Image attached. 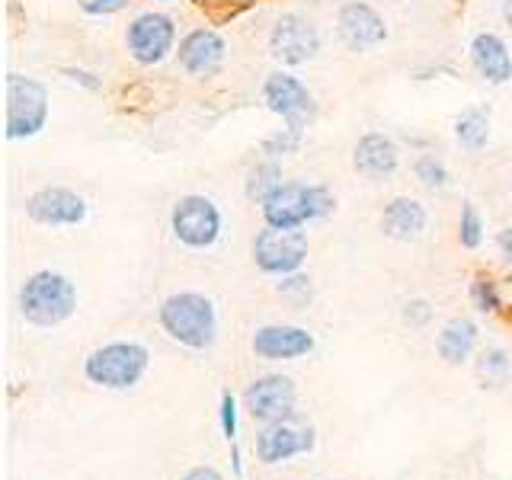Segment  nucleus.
<instances>
[{
  "instance_id": "obj_1",
  "label": "nucleus",
  "mask_w": 512,
  "mask_h": 480,
  "mask_svg": "<svg viewBox=\"0 0 512 480\" xmlns=\"http://www.w3.org/2000/svg\"><path fill=\"white\" fill-rule=\"evenodd\" d=\"M157 324L173 343L205 352L218 340V308L202 292H173L160 301Z\"/></svg>"
},
{
  "instance_id": "obj_2",
  "label": "nucleus",
  "mask_w": 512,
  "mask_h": 480,
  "mask_svg": "<svg viewBox=\"0 0 512 480\" xmlns=\"http://www.w3.org/2000/svg\"><path fill=\"white\" fill-rule=\"evenodd\" d=\"M20 314L39 330L61 327L77 311V285L58 269H39L20 285Z\"/></svg>"
},
{
  "instance_id": "obj_3",
  "label": "nucleus",
  "mask_w": 512,
  "mask_h": 480,
  "mask_svg": "<svg viewBox=\"0 0 512 480\" xmlns=\"http://www.w3.org/2000/svg\"><path fill=\"white\" fill-rule=\"evenodd\" d=\"M151 365V352L135 340H112L96 346L84 359V378L103 391H128L144 378Z\"/></svg>"
},
{
  "instance_id": "obj_4",
  "label": "nucleus",
  "mask_w": 512,
  "mask_h": 480,
  "mask_svg": "<svg viewBox=\"0 0 512 480\" xmlns=\"http://www.w3.org/2000/svg\"><path fill=\"white\" fill-rule=\"evenodd\" d=\"M269 228H304V224L327 218L336 208V196L320 183H282L260 205Z\"/></svg>"
},
{
  "instance_id": "obj_5",
  "label": "nucleus",
  "mask_w": 512,
  "mask_h": 480,
  "mask_svg": "<svg viewBox=\"0 0 512 480\" xmlns=\"http://www.w3.org/2000/svg\"><path fill=\"white\" fill-rule=\"evenodd\" d=\"M170 231L186 250H212L224 231L221 208L202 192L180 196L170 208Z\"/></svg>"
},
{
  "instance_id": "obj_6",
  "label": "nucleus",
  "mask_w": 512,
  "mask_h": 480,
  "mask_svg": "<svg viewBox=\"0 0 512 480\" xmlns=\"http://www.w3.org/2000/svg\"><path fill=\"white\" fill-rule=\"evenodd\" d=\"M48 122V87L36 77H7V138H36Z\"/></svg>"
},
{
  "instance_id": "obj_7",
  "label": "nucleus",
  "mask_w": 512,
  "mask_h": 480,
  "mask_svg": "<svg viewBox=\"0 0 512 480\" xmlns=\"http://www.w3.org/2000/svg\"><path fill=\"white\" fill-rule=\"evenodd\" d=\"M308 234L301 228H266L253 237V263L266 276H295L308 260Z\"/></svg>"
},
{
  "instance_id": "obj_8",
  "label": "nucleus",
  "mask_w": 512,
  "mask_h": 480,
  "mask_svg": "<svg viewBox=\"0 0 512 480\" xmlns=\"http://www.w3.org/2000/svg\"><path fill=\"white\" fill-rule=\"evenodd\" d=\"M263 103L272 116H279L285 128L304 135L317 119V100L314 93L301 84L295 74L288 71H276L266 77L263 84Z\"/></svg>"
},
{
  "instance_id": "obj_9",
  "label": "nucleus",
  "mask_w": 512,
  "mask_h": 480,
  "mask_svg": "<svg viewBox=\"0 0 512 480\" xmlns=\"http://www.w3.org/2000/svg\"><path fill=\"white\" fill-rule=\"evenodd\" d=\"M125 48L135 64L141 68H154V64L167 61L176 52V23L173 16L160 10L138 13L125 29Z\"/></svg>"
},
{
  "instance_id": "obj_10",
  "label": "nucleus",
  "mask_w": 512,
  "mask_h": 480,
  "mask_svg": "<svg viewBox=\"0 0 512 480\" xmlns=\"http://www.w3.org/2000/svg\"><path fill=\"white\" fill-rule=\"evenodd\" d=\"M320 29L304 13H282L269 29V55L282 68H301L320 55Z\"/></svg>"
},
{
  "instance_id": "obj_11",
  "label": "nucleus",
  "mask_w": 512,
  "mask_h": 480,
  "mask_svg": "<svg viewBox=\"0 0 512 480\" xmlns=\"http://www.w3.org/2000/svg\"><path fill=\"white\" fill-rule=\"evenodd\" d=\"M244 407L250 413V420L263 423V426L279 423V420H292L295 407H298V384H295V378H288L282 372L260 375L247 384Z\"/></svg>"
},
{
  "instance_id": "obj_12",
  "label": "nucleus",
  "mask_w": 512,
  "mask_h": 480,
  "mask_svg": "<svg viewBox=\"0 0 512 480\" xmlns=\"http://www.w3.org/2000/svg\"><path fill=\"white\" fill-rule=\"evenodd\" d=\"M26 218L42 228H77L87 221V199L68 186H42L26 196Z\"/></svg>"
},
{
  "instance_id": "obj_13",
  "label": "nucleus",
  "mask_w": 512,
  "mask_h": 480,
  "mask_svg": "<svg viewBox=\"0 0 512 480\" xmlns=\"http://www.w3.org/2000/svg\"><path fill=\"white\" fill-rule=\"evenodd\" d=\"M336 36H340L349 52H372V48L388 39V23L365 0H346L336 10Z\"/></svg>"
},
{
  "instance_id": "obj_14",
  "label": "nucleus",
  "mask_w": 512,
  "mask_h": 480,
  "mask_svg": "<svg viewBox=\"0 0 512 480\" xmlns=\"http://www.w3.org/2000/svg\"><path fill=\"white\" fill-rule=\"evenodd\" d=\"M317 436L311 426H295L292 420H279V423H269L256 432V442H253V452L260 464H285L298 455H308L314 452Z\"/></svg>"
},
{
  "instance_id": "obj_15",
  "label": "nucleus",
  "mask_w": 512,
  "mask_h": 480,
  "mask_svg": "<svg viewBox=\"0 0 512 480\" xmlns=\"http://www.w3.org/2000/svg\"><path fill=\"white\" fill-rule=\"evenodd\" d=\"M224 58H228V42H224L221 32L208 29V26L189 29L180 39V48H176L180 68L196 80L215 77L224 68Z\"/></svg>"
},
{
  "instance_id": "obj_16",
  "label": "nucleus",
  "mask_w": 512,
  "mask_h": 480,
  "mask_svg": "<svg viewBox=\"0 0 512 480\" xmlns=\"http://www.w3.org/2000/svg\"><path fill=\"white\" fill-rule=\"evenodd\" d=\"M317 346L314 333L295 327V324H266V327H256L250 349L256 359H266V362H295L311 356Z\"/></svg>"
},
{
  "instance_id": "obj_17",
  "label": "nucleus",
  "mask_w": 512,
  "mask_h": 480,
  "mask_svg": "<svg viewBox=\"0 0 512 480\" xmlns=\"http://www.w3.org/2000/svg\"><path fill=\"white\" fill-rule=\"evenodd\" d=\"M397 167H400V148L384 132H365L356 141V148H352V170L372 183L391 180Z\"/></svg>"
},
{
  "instance_id": "obj_18",
  "label": "nucleus",
  "mask_w": 512,
  "mask_h": 480,
  "mask_svg": "<svg viewBox=\"0 0 512 480\" xmlns=\"http://www.w3.org/2000/svg\"><path fill=\"white\" fill-rule=\"evenodd\" d=\"M426 224H429L426 205L410 196L391 199L381 212V234L388 240H397V244H416L426 234Z\"/></svg>"
},
{
  "instance_id": "obj_19",
  "label": "nucleus",
  "mask_w": 512,
  "mask_h": 480,
  "mask_svg": "<svg viewBox=\"0 0 512 480\" xmlns=\"http://www.w3.org/2000/svg\"><path fill=\"white\" fill-rule=\"evenodd\" d=\"M471 64L480 74V80H487L490 87H503L512 80V55L509 45L496 36V32H477L471 39Z\"/></svg>"
},
{
  "instance_id": "obj_20",
  "label": "nucleus",
  "mask_w": 512,
  "mask_h": 480,
  "mask_svg": "<svg viewBox=\"0 0 512 480\" xmlns=\"http://www.w3.org/2000/svg\"><path fill=\"white\" fill-rule=\"evenodd\" d=\"M477 324L471 317H452L436 336V352L445 365H464L477 349Z\"/></svg>"
},
{
  "instance_id": "obj_21",
  "label": "nucleus",
  "mask_w": 512,
  "mask_h": 480,
  "mask_svg": "<svg viewBox=\"0 0 512 480\" xmlns=\"http://www.w3.org/2000/svg\"><path fill=\"white\" fill-rule=\"evenodd\" d=\"M455 138L464 154H480L490 141V106L474 103L458 112L455 119Z\"/></svg>"
},
{
  "instance_id": "obj_22",
  "label": "nucleus",
  "mask_w": 512,
  "mask_h": 480,
  "mask_svg": "<svg viewBox=\"0 0 512 480\" xmlns=\"http://www.w3.org/2000/svg\"><path fill=\"white\" fill-rule=\"evenodd\" d=\"M282 164L276 157H263L247 170V180H244V196L256 205H263L272 192L282 186Z\"/></svg>"
},
{
  "instance_id": "obj_23",
  "label": "nucleus",
  "mask_w": 512,
  "mask_h": 480,
  "mask_svg": "<svg viewBox=\"0 0 512 480\" xmlns=\"http://www.w3.org/2000/svg\"><path fill=\"white\" fill-rule=\"evenodd\" d=\"M509 372H512V365H509V352L503 346L480 349V356H477L480 388H503V384L509 381Z\"/></svg>"
},
{
  "instance_id": "obj_24",
  "label": "nucleus",
  "mask_w": 512,
  "mask_h": 480,
  "mask_svg": "<svg viewBox=\"0 0 512 480\" xmlns=\"http://www.w3.org/2000/svg\"><path fill=\"white\" fill-rule=\"evenodd\" d=\"M484 218H480L477 205L474 202H464L461 205V218H458V244L464 250H477L480 244H484Z\"/></svg>"
},
{
  "instance_id": "obj_25",
  "label": "nucleus",
  "mask_w": 512,
  "mask_h": 480,
  "mask_svg": "<svg viewBox=\"0 0 512 480\" xmlns=\"http://www.w3.org/2000/svg\"><path fill=\"white\" fill-rule=\"evenodd\" d=\"M413 173H416V180H420L426 189H445L448 186V167H445V160L436 157V154H420L413 160Z\"/></svg>"
},
{
  "instance_id": "obj_26",
  "label": "nucleus",
  "mask_w": 512,
  "mask_h": 480,
  "mask_svg": "<svg viewBox=\"0 0 512 480\" xmlns=\"http://www.w3.org/2000/svg\"><path fill=\"white\" fill-rule=\"evenodd\" d=\"M471 304L477 311H484V314H496L503 308V295H500V285H496V279L490 276H474L471 282Z\"/></svg>"
},
{
  "instance_id": "obj_27",
  "label": "nucleus",
  "mask_w": 512,
  "mask_h": 480,
  "mask_svg": "<svg viewBox=\"0 0 512 480\" xmlns=\"http://www.w3.org/2000/svg\"><path fill=\"white\" fill-rule=\"evenodd\" d=\"M276 292L292 304V308H308L311 298H314V285L308 276H301V272H295V276H282L276 282Z\"/></svg>"
},
{
  "instance_id": "obj_28",
  "label": "nucleus",
  "mask_w": 512,
  "mask_h": 480,
  "mask_svg": "<svg viewBox=\"0 0 512 480\" xmlns=\"http://www.w3.org/2000/svg\"><path fill=\"white\" fill-rule=\"evenodd\" d=\"M304 135L292 132V128H279L263 141V154L266 157H288V154H298Z\"/></svg>"
},
{
  "instance_id": "obj_29",
  "label": "nucleus",
  "mask_w": 512,
  "mask_h": 480,
  "mask_svg": "<svg viewBox=\"0 0 512 480\" xmlns=\"http://www.w3.org/2000/svg\"><path fill=\"white\" fill-rule=\"evenodd\" d=\"M221 432L237 448V397L231 391H221ZM234 471L240 474V455L234 458Z\"/></svg>"
},
{
  "instance_id": "obj_30",
  "label": "nucleus",
  "mask_w": 512,
  "mask_h": 480,
  "mask_svg": "<svg viewBox=\"0 0 512 480\" xmlns=\"http://www.w3.org/2000/svg\"><path fill=\"white\" fill-rule=\"evenodd\" d=\"M429 317H432V304L426 298H410L404 304V320L410 327H426Z\"/></svg>"
},
{
  "instance_id": "obj_31",
  "label": "nucleus",
  "mask_w": 512,
  "mask_h": 480,
  "mask_svg": "<svg viewBox=\"0 0 512 480\" xmlns=\"http://www.w3.org/2000/svg\"><path fill=\"white\" fill-rule=\"evenodd\" d=\"M77 7L87 16H112V13H122L128 7V0H77Z\"/></svg>"
},
{
  "instance_id": "obj_32",
  "label": "nucleus",
  "mask_w": 512,
  "mask_h": 480,
  "mask_svg": "<svg viewBox=\"0 0 512 480\" xmlns=\"http://www.w3.org/2000/svg\"><path fill=\"white\" fill-rule=\"evenodd\" d=\"M61 74L68 77V80H74V84H80V87H87V90H103V80L96 77L93 71H84V68H61Z\"/></svg>"
},
{
  "instance_id": "obj_33",
  "label": "nucleus",
  "mask_w": 512,
  "mask_h": 480,
  "mask_svg": "<svg viewBox=\"0 0 512 480\" xmlns=\"http://www.w3.org/2000/svg\"><path fill=\"white\" fill-rule=\"evenodd\" d=\"M180 480H228V477L215 468H208V464H199V468H189Z\"/></svg>"
},
{
  "instance_id": "obj_34",
  "label": "nucleus",
  "mask_w": 512,
  "mask_h": 480,
  "mask_svg": "<svg viewBox=\"0 0 512 480\" xmlns=\"http://www.w3.org/2000/svg\"><path fill=\"white\" fill-rule=\"evenodd\" d=\"M496 250H500V256L506 260V266H512V224H509V228H503L500 234H496Z\"/></svg>"
},
{
  "instance_id": "obj_35",
  "label": "nucleus",
  "mask_w": 512,
  "mask_h": 480,
  "mask_svg": "<svg viewBox=\"0 0 512 480\" xmlns=\"http://www.w3.org/2000/svg\"><path fill=\"white\" fill-rule=\"evenodd\" d=\"M503 23H506L509 32H512V0H503Z\"/></svg>"
}]
</instances>
